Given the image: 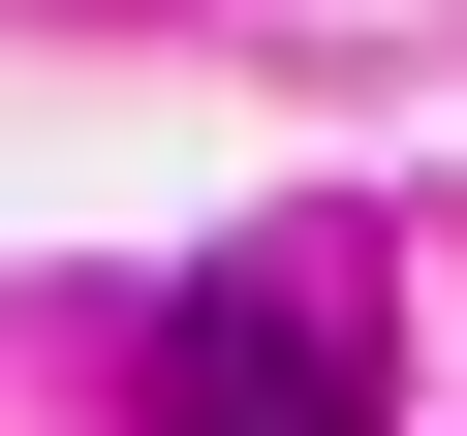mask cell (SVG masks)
Listing matches in <instances>:
<instances>
[{"label":"cell","instance_id":"1","mask_svg":"<svg viewBox=\"0 0 467 436\" xmlns=\"http://www.w3.org/2000/svg\"><path fill=\"white\" fill-rule=\"evenodd\" d=\"M156 436H374V343H343L312 281H218V312L156 343Z\"/></svg>","mask_w":467,"mask_h":436}]
</instances>
